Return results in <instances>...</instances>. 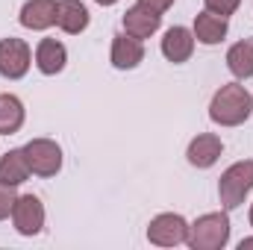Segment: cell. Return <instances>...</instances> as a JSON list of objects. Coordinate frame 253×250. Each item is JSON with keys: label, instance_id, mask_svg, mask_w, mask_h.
I'll return each mask as SVG.
<instances>
[{"label": "cell", "instance_id": "obj_1", "mask_svg": "<svg viewBox=\"0 0 253 250\" xmlns=\"http://www.w3.org/2000/svg\"><path fill=\"white\" fill-rule=\"evenodd\" d=\"M253 115V94L236 83H224L209 100V121L218 126H242Z\"/></svg>", "mask_w": 253, "mask_h": 250}, {"label": "cell", "instance_id": "obj_2", "mask_svg": "<svg viewBox=\"0 0 253 250\" xmlns=\"http://www.w3.org/2000/svg\"><path fill=\"white\" fill-rule=\"evenodd\" d=\"M230 233H233V224H230V212L227 209L206 212V215L194 218L189 224L186 245L191 250H224L230 245Z\"/></svg>", "mask_w": 253, "mask_h": 250}, {"label": "cell", "instance_id": "obj_3", "mask_svg": "<svg viewBox=\"0 0 253 250\" xmlns=\"http://www.w3.org/2000/svg\"><path fill=\"white\" fill-rule=\"evenodd\" d=\"M251 191H253V159L233 162L221 174V180H218V200H221V206L227 212L245 206V200H248Z\"/></svg>", "mask_w": 253, "mask_h": 250}, {"label": "cell", "instance_id": "obj_4", "mask_svg": "<svg viewBox=\"0 0 253 250\" xmlns=\"http://www.w3.org/2000/svg\"><path fill=\"white\" fill-rule=\"evenodd\" d=\"M12 227L18 236L24 239H33L44 230V221H47V212H44V203L39 194H18L15 206H12Z\"/></svg>", "mask_w": 253, "mask_h": 250}, {"label": "cell", "instance_id": "obj_5", "mask_svg": "<svg viewBox=\"0 0 253 250\" xmlns=\"http://www.w3.org/2000/svg\"><path fill=\"white\" fill-rule=\"evenodd\" d=\"M24 156L36 177H56L62 171V147L53 138H30L24 144Z\"/></svg>", "mask_w": 253, "mask_h": 250}, {"label": "cell", "instance_id": "obj_6", "mask_svg": "<svg viewBox=\"0 0 253 250\" xmlns=\"http://www.w3.org/2000/svg\"><path fill=\"white\" fill-rule=\"evenodd\" d=\"M189 236V221L180 212H159L147 224V242L156 248H177L186 245Z\"/></svg>", "mask_w": 253, "mask_h": 250}, {"label": "cell", "instance_id": "obj_7", "mask_svg": "<svg viewBox=\"0 0 253 250\" xmlns=\"http://www.w3.org/2000/svg\"><path fill=\"white\" fill-rule=\"evenodd\" d=\"M33 65V47L24 39H0V77L3 80H24Z\"/></svg>", "mask_w": 253, "mask_h": 250}, {"label": "cell", "instance_id": "obj_8", "mask_svg": "<svg viewBox=\"0 0 253 250\" xmlns=\"http://www.w3.org/2000/svg\"><path fill=\"white\" fill-rule=\"evenodd\" d=\"M109 62L118 71H135L144 62V42L129 33H115L112 47H109Z\"/></svg>", "mask_w": 253, "mask_h": 250}, {"label": "cell", "instance_id": "obj_9", "mask_svg": "<svg viewBox=\"0 0 253 250\" xmlns=\"http://www.w3.org/2000/svg\"><path fill=\"white\" fill-rule=\"evenodd\" d=\"M194 44H197L194 33H191L189 27L177 24V27H168V30H165V36H162V42H159V50H162V56H165L168 62L183 65V62L191 59Z\"/></svg>", "mask_w": 253, "mask_h": 250}, {"label": "cell", "instance_id": "obj_10", "mask_svg": "<svg viewBox=\"0 0 253 250\" xmlns=\"http://www.w3.org/2000/svg\"><path fill=\"white\" fill-rule=\"evenodd\" d=\"M221 153H224V141H221V135H215V132H197L189 141V147H186L189 165L191 168H200V171L212 168V165L221 159Z\"/></svg>", "mask_w": 253, "mask_h": 250}, {"label": "cell", "instance_id": "obj_11", "mask_svg": "<svg viewBox=\"0 0 253 250\" xmlns=\"http://www.w3.org/2000/svg\"><path fill=\"white\" fill-rule=\"evenodd\" d=\"M191 33H194V39H197L200 44L215 47V44H221V42L227 39V33H230V18H221V15H215V12L203 9V12L194 15Z\"/></svg>", "mask_w": 253, "mask_h": 250}, {"label": "cell", "instance_id": "obj_12", "mask_svg": "<svg viewBox=\"0 0 253 250\" xmlns=\"http://www.w3.org/2000/svg\"><path fill=\"white\" fill-rule=\"evenodd\" d=\"M18 21L24 30L33 33H44L56 27V0H27L18 12Z\"/></svg>", "mask_w": 253, "mask_h": 250}, {"label": "cell", "instance_id": "obj_13", "mask_svg": "<svg viewBox=\"0 0 253 250\" xmlns=\"http://www.w3.org/2000/svg\"><path fill=\"white\" fill-rule=\"evenodd\" d=\"M121 24H124V33H129V36H135V39L144 42V39H150V36L159 33L162 15L153 12V9H147V6H141V3H135V6H129L124 12Z\"/></svg>", "mask_w": 253, "mask_h": 250}, {"label": "cell", "instance_id": "obj_14", "mask_svg": "<svg viewBox=\"0 0 253 250\" xmlns=\"http://www.w3.org/2000/svg\"><path fill=\"white\" fill-rule=\"evenodd\" d=\"M33 62H36V68L44 77H56V74H62L65 65H68V47L59 39H42L36 44V50H33Z\"/></svg>", "mask_w": 253, "mask_h": 250}, {"label": "cell", "instance_id": "obj_15", "mask_svg": "<svg viewBox=\"0 0 253 250\" xmlns=\"http://www.w3.org/2000/svg\"><path fill=\"white\" fill-rule=\"evenodd\" d=\"M88 6L83 0H56V27L65 36H80L88 30Z\"/></svg>", "mask_w": 253, "mask_h": 250}, {"label": "cell", "instance_id": "obj_16", "mask_svg": "<svg viewBox=\"0 0 253 250\" xmlns=\"http://www.w3.org/2000/svg\"><path fill=\"white\" fill-rule=\"evenodd\" d=\"M30 177H33V171H30V162L24 156V147H12V150H6L0 156V183L18 188Z\"/></svg>", "mask_w": 253, "mask_h": 250}, {"label": "cell", "instance_id": "obj_17", "mask_svg": "<svg viewBox=\"0 0 253 250\" xmlns=\"http://www.w3.org/2000/svg\"><path fill=\"white\" fill-rule=\"evenodd\" d=\"M27 121V109H24V100L12 91H3L0 94V135H15Z\"/></svg>", "mask_w": 253, "mask_h": 250}, {"label": "cell", "instance_id": "obj_18", "mask_svg": "<svg viewBox=\"0 0 253 250\" xmlns=\"http://www.w3.org/2000/svg\"><path fill=\"white\" fill-rule=\"evenodd\" d=\"M227 68L236 80L253 77V39H242L227 50Z\"/></svg>", "mask_w": 253, "mask_h": 250}, {"label": "cell", "instance_id": "obj_19", "mask_svg": "<svg viewBox=\"0 0 253 250\" xmlns=\"http://www.w3.org/2000/svg\"><path fill=\"white\" fill-rule=\"evenodd\" d=\"M15 200H18V191H15V186H6V183H0V221H6V218L12 215V206H15Z\"/></svg>", "mask_w": 253, "mask_h": 250}, {"label": "cell", "instance_id": "obj_20", "mask_svg": "<svg viewBox=\"0 0 253 250\" xmlns=\"http://www.w3.org/2000/svg\"><path fill=\"white\" fill-rule=\"evenodd\" d=\"M203 6H206L209 12L221 15V18H230V15L242 6V0H203Z\"/></svg>", "mask_w": 253, "mask_h": 250}, {"label": "cell", "instance_id": "obj_21", "mask_svg": "<svg viewBox=\"0 0 253 250\" xmlns=\"http://www.w3.org/2000/svg\"><path fill=\"white\" fill-rule=\"evenodd\" d=\"M141 6H147V9H153V12H159V15H165L171 6H174V0H138Z\"/></svg>", "mask_w": 253, "mask_h": 250}, {"label": "cell", "instance_id": "obj_22", "mask_svg": "<svg viewBox=\"0 0 253 250\" xmlns=\"http://www.w3.org/2000/svg\"><path fill=\"white\" fill-rule=\"evenodd\" d=\"M253 248V236L251 239H242V242H239V250H251Z\"/></svg>", "mask_w": 253, "mask_h": 250}, {"label": "cell", "instance_id": "obj_23", "mask_svg": "<svg viewBox=\"0 0 253 250\" xmlns=\"http://www.w3.org/2000/svg\"><path fill=\"white\" fill-rule=\"evenodd\" d=\"M94 3H97V6H115L118 0H94Z\"/></svg>", "mask_w": 253, "mask_h": 250}, {"label": "cell", "instance_id": "obj_24", "mask_svg": "<svg viewBox=\"0 0 253 250\" xmlns=\"http://www.w3.org/2000/svg\"><path fill=\"white\" fill-rule=\"evenodd\" d=\"M248 221H251V227H253V203H251V212H248Z\"/></svg>", "mask_w": 253, "mask_h": 250}]
</instances>
